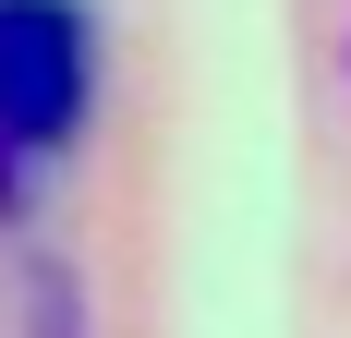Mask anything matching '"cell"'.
<instances>
[{
    "label": "cell",
    "instance_id": "6da1fadb",
    "mask_svg": "<svg viewBox=\"0 0 351 338\" xmlns=\"http://www.w3.org/2000/svg\"><path fill=\"white\" fill-rule=\"evenodd\" d=\"M97 121V12L85 0H0V205L85 145Z\"/></svg>",
    "mask_w": 351,
    "mask_h": 338
},
{
    "label": "cell",
    "instance_id": "7a4b0ae2",
    "mask_svg": "<svg viewBox=\"0 0 351 338\" xmlns=\"http://www.w3.org/2000/svg\"><path fill=\"white\" fill-rule=\"evenodd\" d=\"M36 338H85V314H73V290H61V278L36 290Z\"/></svg>",
    "mask_w": 351,
    "mask_h": 338
}]
</instances>
